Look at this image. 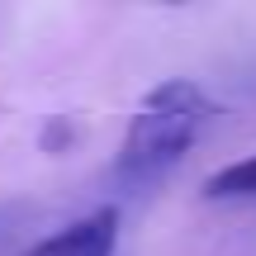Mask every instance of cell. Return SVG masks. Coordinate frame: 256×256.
Returning a JSON list of instances; mask_svg holds the SVG:
<instances>
[{"label":"cell","instance_id":"obj_3","mask_svg":"<svg viewBox=\"0 0 256 256\" xmlns=\"http://www.w3.org/2000/svg\"><path fill=\"white\" fill-rule=\"evenodd\" d=\"M204 194L209 200H252L256 194V152L232 162V166H223V171H214L204 180Z\"/></svg>","mask_w":256,"mask_h":256},{"label":"cell","instance_id":"obj_1","mask_svg":"<svg viewBox=\"0 0 256 256\" xmlns=\"http://www.w3.org/2000/svg\"><path fill=\"white\" fill-rule=\"evenodd\" d=\"M214 119L209 95L200 90L194 81L176 76V81H162L142 95L133 124L124 133V152L114 162V176L128 190H147L156 185L194 142H200L204 124Z\"/></svg>","mask_w":256,"mask_h":256},{"label":"cell","instance_id":"obj_2","mask_svg":"<svg viewBox=\"0 0 256 256\" xmlns=\"http://www.w3.org/2000/svg\"><path fill=\"white\" fill-rule=\"evenodd\" d=\"M114 242H119V214L100 209V214H90V218L62 228L57 238L38 242L28 256H114Z\"/></svg>","mask_w":256,"mask_h":256}]
</instances>
